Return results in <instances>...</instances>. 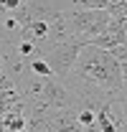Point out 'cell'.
<instances>
[{
	"instance_id": "cell-5",
	"label": "cell",
	"mask_w": 127,
	"mask_h": 132,
	"mask_svg": "<svg viewBox=\"0 0 127 132\" xmlns=\"http://www.w3.org/2000/svg\"><path fill=\"white\" fill-rule=\"evenodd\" d=\"M125 41H127V36L120 31V28H117V23L112 20L109 26H107V31L99 33L94 41H92V46H94V48H102V51H114V48H120Z\"/></svg>"
},
{
	"instance_id": "cell-8",
	"label": "cell",
	"mask_w": 127,
	"mask_h": 132,
	"mask_svg": "<svg viewBox=\"0 0 127 132\" xmlns=\"http://www.w3.org/2000/svg\"><path fill=\"white\" fill-rule=\"evenodd\" d=\"M94 112H89V109H79L76 112V122H79V127L81 130H86V127H92L94 125Z\"/></svg>"
},
{
	"instance_id": "cell-1",
	"label": "cell",
	"mask_w": 127,
	"mask_h": 132,
	"mask_svg": "<svg viewBox=\"0 0 127 132\" xmlns=\"http://www.w3.org/2000/svg\"><path fill=\"white\" fill-rule=\"evenodd\" d=\"M74 76L84 79L86 84H92L97 89L107 92V94H120L122 89V66L114 59L112 51L94 48L92 43H86L79 51L76 66L71 71Z\"/></svg>"
},
{
	"instance_id": "cell-6",
	"label": "cell",
	"mask_w": 127,
	"mask_h": 132,
	"mask_svg": "<svg viewBox=\"0 0 127 132\" xmlns=\"http://www.w3.org/2000/svg\"><path fill=\"white\" fill-rule=\"evenodd\" d=\"M28 71H31L33 76H38V79H51V76H53L51 66H48L46 59H41V56H33L31 61H28Z\"/></svg>"
},
{
	"instance_id": "cell-9",
	"label": "cell",
	"mask_w": 127,
	"mask_h": 132,
	"mask_svg": "<svg viewBox=\"0 0 127 132\" xmlns=\"http://www.w3.org/2000/svg\"><path fill=\"white\" fill-rule=\"evenodd\" d=\"M3 61H5V59H3V53H0V71H3Z\"/></svg>"
},
{
	"instance_id": "cell-4",
	"label": "cell",
	"mask_w": 127,
	"mask_h": 132,
	"mask_svg": "<svg viewBox=\"0 0 127 132\" xmlns=\"http://www.w3.org/2000/svg\"><path fill=\"white\" fill-rule=\"evenodd\" d=\"M41 102L51 109V114L56 112H64V109H74V99H71V92L66 89V84L56 76L51 79H43V94H41Z\"/></svg>"
},
{
	"instance_id": "cell-3",
	"label": "cell",
	"mask_w": 127,
	"mask_h": 132,
	"mask_svg": "<svg viewBox=\"0 0 127 132\" xmlns=\"http://www.w3.org/2000/svg\"><path fill=\"white\" fill-rule=\"evenodd\" d=\"M71 26H74V36L79 43H92L99 33L107 31V26L112 23V15L107 10H71Z\"/></svg>"
},
{
	"instance_id": "cell-7",
	"label": "cell",
	"mask_w": 127,
	"mask_h": 132,
	"mask_svg": "<svg viewBox=\"0 0 127 132\" xmlns=\"http://www.w3.org/2000/svg\"><path fill=\"white\" fill-rule=\"evenodd\" d=\"M76 10H107L109 0H74Z\"/></svg>"
},
{
	"instance_id": "cell-2",
	"label": "cell",
	"mask_w": 127,
	"mask_h": 132,
	"mask_svg": "<svg viewBox=\"0 0 127 132\" xmlns=\"http://www.w3.org/2000/svg\"><path fill=\"white\" fill-rule=\"evenodd\" d=\"M84 48V43L79 41H71V43H59V46H38V56L46 59V64L51 66L53 76L56 79H66L74 66H76V59H79V51Z\"/></svg>"
}]
</instances>
